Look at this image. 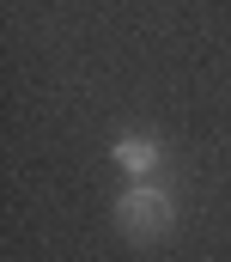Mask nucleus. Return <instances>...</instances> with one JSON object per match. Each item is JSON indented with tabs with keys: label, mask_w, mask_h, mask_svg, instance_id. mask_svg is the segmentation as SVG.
<instances>
[{
	"label": "nucleus",
	"mask_w": 231,
	"mask_h": 262,
	"mask_svg": "<svg viewBox=\"0 0 231 262\" xmlns=\"http://www.w3.org/2000/svg\"><path fill=\"white\" fill-rule=\"evenodd\" d=\"M115 232L134 238V244H165L176 232V201L158 177H140L115 195Z\"/></svg>",
	"instance_id": "f257e3e1"
},
{
	"label": "nucleus",
	"mask_w": 231,
	"mask_h": 262,
	"mask_svg": "<svg viewBox=\"0 0 231 262\" xmlns=\"http://www.w3.org/2000/svg\"><path fill=\"white\" fill-rule=\"evenodd\" d=\"M110 159L140 183V177H158V165H165V140L158 134H140V128H128V134H115V146H110Z\"/></svg>",
	"instance_id": "f03ea898"
}]
</instances>
